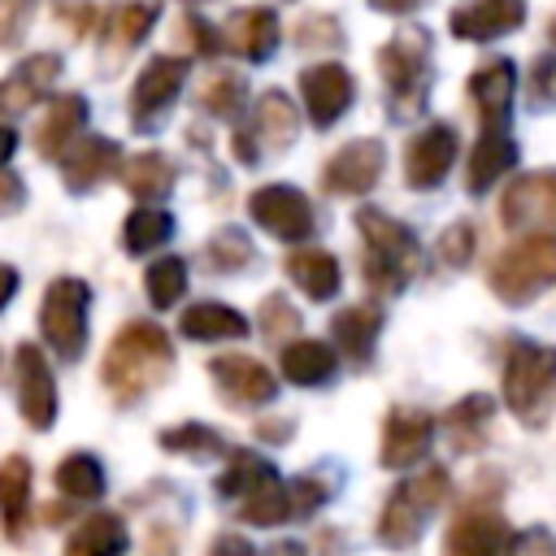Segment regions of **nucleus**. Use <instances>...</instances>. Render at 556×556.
I'll use <instances>...</instances> for the list:
<instances>
[{
  "instance_id": "ddd939ff",
  "label": "nucleus",
  "mask_w": 556,
  "mask_h": 556,
  "mask_svg": "<svg viewBox=\"0 0 556 556\" xmlns=\"http://www.w3.org/2000/svg\"><path fill=\"white\" fill-rule=\"evenodd\" d=\"M13 365H17V413L26 417L30 430H48L56 421V382L43 352L35 343H22Z\"/></svg>"
},
{
  "instance_id": "a18cd8bd",
  "label": "nucleus",
  "mask_w": 556,
  "mask_h": 556,
  "mask_svg": "<svg viewBox=\"0 0 556 556\" xmlns=\"http://www.w3.org/2000/svg\"><path fill=\"white\" fill-rule=\"evenodd\" d=\"M321 504H326V482H317V478H295V482H287V517L304 521V517H313Z\"/></svg>"
},
{
  "instance_id": "1a4fd4ad",
  "label": "nucleus",
  "mask_w": 556,
  "mask_h": 556,
  "mask_svg": "<svg viewBox=\"0 0 556 556\" xmlns=\"http://www.w3.org/2000/svg\"><path fill=\"white\" fill-rule=\"evenodd\" d=\"M187 70L191 65L182 56H152L139 70V78L130 87V122H135V130H156L161 126V117L169 113V104L178 100V91L187 83Z\"/></svg>"
},
{
  "instance_id": "412c9836",
  "label": "nucleus",
  "mask_w": 556,
  "mask_h": 556,
  "mask_svg": "<svg viewBox=\"0 0 556 556\" xmlns=\"http://www.w3.org/2000/svg\"><path fill=\"white\" fill-rule=\"evenodd\" d=\"M526 22V0H473L452 13V35L469 43H491L500 35H513Z\"/></svg>"
},
{
  "instance_id": "49530a36",
  "label": "nucleus",
  "mask_w": 556,
  "mask_h": 556,
  "mask_svg": "<svg viewBox=\"0 0 556 556\" xmlns=\"http://www.w3.org/2000/svg\"><path fill=\"white\" fill-rule=\"evenodd\" d=\"M530 104L534 109H556V56L543 52L530 70Z\"/></svg>"
},
{
  "instance_id": "ea45409f",
  "label": "nucleus",
  "mask_w": 556,
  "mask_h": 556,
  "mask_svg": "<svg viewBox=\"0 0 556 556\" xmlns=\"http://www.w3.org/2000/svg\"><path fill=\"white\" fill-rule=\"evenodd\" d=\"M243 96H248V91H243V78H239V74H208L204 87L195 91L200 109L213 113V117H235L239 104H243Z\"/></svg>"
},
{
  "instance_id": "cd10ccee",
  "label": "nucleus",
  "mask_w": 556,
  "mask_h": 556,
  "mask_svg": "<svg viewBox=\"0 0 556 556\" xmlns=\"http://www.w3.org/2000/svg\"><path fill=\"white\" fill-rule=\"evenodd\" d=\"M339 361L330 352V343L321 339H295L282 348V378L295 387H326L334 378Z\"/></svg>"
},
{
  "instance_id": "bb28decb",
  "label": "nucleus",
  "mask_w": 556,
  "mask_h": 556,
  "mask_svg": "<svg viewBox=\"0 0 556 556\" xmlns=\"http://www.w3.org/2000/svg\"><path fill=\"white\" fill-rule=\"evenodd\" d=\"M282 269H287V278L308 295V300H330L334 291H339V261L330 256V252H321V248H300V252H291L287 261H282Z\"/></svg>"
},
{
  "instance_id": "39448f33",
  "label": "nucleus",
  "mask_w": 556,
  "mask_h": 556,
  "mask_svg": "<svg viewBox=\"0 0 556 556\" xmlns=\"http://www.w3.org/2000/svg\"><path fill=\"white\" fill-rule=\"evenodd\" d=\"M378 70H382L387 91H391V113H400V117L421 113L426 83H430V35L413 22L400 26V35L382 43Z\"/></svg>"
},
{
  "instance_id": "4c0bfd02",
  "label": "nucleus",
  "mask_w": 556,
  "mask_h": 556,
  "mask_svg": "<svg viewBox=\"0 0 556 556\" xmlns=\"http://www.w3.org/2000/svg\"><path fill=\"white\" fill-rule=\"evenodd\" d=\"M239 517L248 521V526H278V521H291L287 517V482L274 473V478H265L256 491H248L243 500H239Z\"/></svg>"
},
{
  "instance_id": "393cba45",
  "label": "nucleus",
  "mask_w": 556,
  "mask_h": 556,
  "mask_svg": "<svg viewBox=\"0 0 556 556\" xmlns=\"http://www.w3.org/2000/svg\"><path fill=\"white\" fill-rule=\"evenodd\" d=\"M156 17H161V0H117L104 13V48L126 56L135 43H143V35L156 26Z\"/></svg>"
},
{
  "instance_id": "c03bdc74",
  "label": "nucleus",
  "mask_w": 556,
  "mask_h": 556,
  "mask_svg": "<svg viewBox=\"0 0 556 556\" xmlns=\"http://www.w3.org/2000/svg\"><path fill=\"white\" fill-rule=\"evenodd\" d=\"M256 326H261L265 339H282V334H295V330H300V313H295L282 295H265Z\"/></svg>"
},
{
  "instance_id": "13d9d810",
  "label": "nucleus",
  "mask_w": 556,
  "mask_h": 556,
  "mask_svg": "<svg viewBox=\"0 0 556 556\" xmlns=\"http://www.w3.org/2000/svg\"><path fill=\"white\" fill-rule=\"evenodd\" d=\"M552 43H556V22H552Z\"/></svg>"
},
{
  "instance_id": "c9c22d12",
  "label": "nucleus",
  "mask_w": 556,
  "mask_h": 556,
  "mask_svg": "<svg viewBox=\"0 0 556 556\" xmlns=\"http://www.w3.org/2000/svg\"><path fill=\"white\" fill-rule=\"evenodd\" d=\"M278 469L269 465V460H261L256 452H248V447H239V452H230V465H226V473H217V495L222 500H243L248 491H256L265 478H274Z\"/></svg>"
},
{
  "instance_id": "6e6552de",
  "label": "nucleus",
  "mask_w": 556,
  "mask_h": 556,
  "mask_svg": "<svg viewBox=\"0 0 556 556\" xmlns=\"http://www.w3.org/2000/svg\"><path fill=\"white\" fill-rule=\"evenodd\" d=\"M500 222L508 230L556 235V169H530V174H521L504 191V200H500Z\"/></svg>"
},
{
  "instance_id": "c756f323",
  "label": "nucleus",
  "mask_w": 556,
  "mask_h": 556,
  "mask_svg": "<svg viewBox=\"0 0 556 556\" xmlns=\"http://www.w3.org/2000/svg\"><path fill=\"white\" fill-rule=\"evenodd\" d=\"M130 547L126 521L113 513H91L65 543V556H122Z\"/></svg>"
},
{
  "instance_id": "f704fd0d",
  "label": "nucleus",
  "mask_w": 556,
  "mask_h": 556,
  "mask_svg": "<svg viewBox=\"0 0 556 556\" xmlns=\"http://www.w3.org/2000/svg\"><path fill=\"white\" fill-rule=\"evenodd\" d=\"M56 491L65 500H100L104 495V469L91 452H70L56 465Z\"/></svg>"
},
{
  "instance_id": "dca6fc26",
  "label": "nucleus",
  "mask_w": 556,
  "mask_h": 556,
  "mask_svg": "<svg viewBox=\"0 0 556 556\" xmlns=\"http://www.w3.org/2000/svg\"><path fill=\"white\" fill-rule=\"evenodd\" d=\"M517 547H521L517 530H513L500 513L478 508V513H465V517L447 530L443 556H517Z\"/></svg>"
},
{
  "instance_id": "a211bd4d",
  "label": "nucleus",
  "mask_w": 556,
  "mask_h": 556,
  "mask_svg": "<svg viewBox=\"0 0 556 556\" xmlns=\"http://www.w3.org/2000/svg\"><path fill=\"white\" fill-rule=\"evenodd\" d=\"M208 378H213V387L230 400V404H269L274 400V391H278V382H274V374L261 365V361H252V356H213L208 361Z\"/></svg>"
},
{
  "instance_id": "4be33fe9",
  "label": "nucleus",
  "mask_w": 556,
  "mask_h": 556,
  "mask_svg": "<svg viewBox=\"0 0 556 556\" xmlns=\"http://www.w3.org/2000/svg\"><path fill=\"white\" fill-rule=\"evenodd\" d=\"M513 87H517V70L513 61H486L469 74V96L478 104V117L486 122V130H495L508 109H513Z\"/></svg>"
},
{
  "instance_id": "72a5a7b5",
  "label": "nucleus",
  "mask_w": 556,
  "mask_h": 556,
  "mask_svg": "<svg viewBox=\"0 0 556 556\" xmlns=\"http://www.w3.org/2000/svg\"><path fill=\"white\" fill-rule=\"evenodd\" d=\"M122 187L139 200L148 195H165L174 187V165L161 156V152H135L126 165H122Z\"/></svg>"
},
{
  "instance_id": "aec40b11",
  "label": "nucleus",
  "mask_w": 556,
  "mask_h": 556,
  "mask_svg": "<svg viewBox=\"0 0 556 556\" xmlns=\"http://www.w3.org/2000/svg\"><path fill=\"white\" fill-rule=\"evenodd\" d=\"M117 169H122V148L113 139H104V135H87V139L70 143V152L61 156V178H65V187L74 195L91 191L96 182H104Z\"/></svg>"
},
{
  "instance_id": "f3484780",
  "label": "nucleus",
  "mask_w": 556,
  "mask_h": 556,
  "mask_svg": "<svg viewBox=\"0 0 556 556\" xmlns=\"http://www.w3.org/2000/svg\"><path fill=\"white\" fill-rule=\"evenodd\" d=\"M430 434H434V417L421 408H391L382 421V469H413L426 452H430Z\"/></svg>"
},
{
  "instance_id": "4d7b16f0",
  "label": "nucleus",
  "mask_w": 556,
  "mask_h": 556,
  "mask_svg": "<svg viewBox=\"0 0 556 556\" xmlns=\"http://www.w3.org/2000/svg\"><path fill=\"white\" fill-rule=\"evenodd\" d=\"M274 556H304V552H300V547H295V543H282V547H278V552H274Z\"/></svg>"
},
{
  "instance_id": "0eeeda50",
  "label": "nucleus",
  "mask_w": 556,
  "mask_h": 556,
  "mask_svg": "<svg viewBox=\"0 0 556 556\" xmlns=\"http://www.w3.org/2000/svg\"><path fill=\"white\" fill-rule=\"evenodd\" d=\"M87 313H91V287L83 278H56L43 291L39 304V330L52 343L61 361H78L87 348Z\"/></svg>"
},
{
  "instance_id": "f257e3e1",
  "label": "nucleus",
  "mask_w": 556,
  "mask_h": 556,
  "mask_svg": "<svg viewBox=\"0 0 556 556\" xmlns=\"http://www.w3.org/2000/svg\"><path fill=\"white\" fill-rule=\"evenodd\" d=\"M169 365H174V343H169V334H165L161 326H152V321H126V326L113 334L109 352H104L100 378H104V387H109L122 404H135V400L148 395L156 382H165Z\"/></svg>"
},
{
  "instance_id": "37998d69",
  "label": "nucleus",
  "mask_w": 556,
  "mask_h": 556,
  "mask_svg": "<svg viewBox=\"0 0 556 556\" xmlns=\"http://www.w3.org/2000/svg\"><path fill=\"white\" fill-rule=\"evenodd\" d=\"M439 256L452 265V269H465L469 265V256H473V248H478V235H473V222H452L443 235H439Z\"/></svg>"
},
{
  "instance_id": "864d4df0",
  "label": "nucleus",
  "mask_w": 556,
  "mask_h": 556,
  "mask_svg": "<svg viewBox=\"0 0 556 556\" xmlns=\"http://www.w3.org/2000/svg\"><path fill=\"white\" fill-rule=\"evenodd\" d=\"M287 430H291V421H265V426H256V434H265L269 443H282Z\"/></svg>"
},
{
  "instance_id": "473e14b6",
  "label": "nucleus",
  "mask_w": 556,
  "mask_h": 556,
  "mask_svg": "<svg viewBox=\"0 0 556 556\" xmlns=\"http://www.w3.org/2000/svg\"><path fill=\"white\" fill-rule=\"evenodd\" d=\"M491 413H495V400H486V395H465L456 408H447V413H443V426H447V434H452V447H456V452L482 447V443H486L482 430H486Z\"/></svg>"
},
{
  "instance_id": "7ed1b4c3",
  "label": "nucleus",
  "mask_w": 556,
  "mask_h": 556,
  "mask_svg": "<svg viewBox=\"0 0 556 556\" xmlns=\"http://www.w3.org/2000/svg\"><path fill=\"white\" fill-rule=\"evenodd\" d=\"M556 395V348L517 339L504 356V404L517 421L543 426Z\"/></svg>"
},
{
  "instance_id": "e433bc0d",
  "label": "nucleus",
  "mask_w": 556,
  "mask_h": 556,
  "mask_svg": "<svg viewBox=\"0 0 556 556\" xmlns=\"http://www.w3.org/2000/svg\"><path fill=\"white\" fill-rule=\"evenodd\" d=\"M169 235H174V217L161 213V208H135V213L122 222V243H126V252H135V256L156 252Z\"/></svg>"
},
{
  "instance_id": "603ef678",
  "label": "nucleus",
  "mask_w": 556,
  "mask_h": 556,
  "mask_svg": "<svg viewBox=\"0 0 556 556\" xmlns=\"http://www.w3.org/2000/svg\"><path fill=\"white\" fill-rule=\"evenodd\" d=\"M13 295H17V269L0 261V308H4V304H9Z\"/></svg>"
},
{
  "instance_id": "6e6d98bb",
  "label": "nucleus",
  "mask_w": 556,
  "mask_h": 556,
  "mask_svg": "<svg viewBox=\"0 0 556 556\" xmlns=\"http://www.w3.org/2000/svg\"><path fill=\"white\" fill-rule=\"evenodd\" d=\"M13 148H17V130H9V126H0V165L13 156Z\"/></svg>"
},
{
  "instance_id": "f03ea898",
  "label": "nucleus",
  "mask_w": 556,
  "mask_h": 556,
  "mask_svg": "<svg viewBox=\"0 0 556 556\" xmlns=\"http://www.w3.org/2000/svg\"><path fill=\"white\" fill-rule=\"evenodd\" d=\"M356 226H361V243H365V261H361L365 282L378 295L404 291V282L421 265V248H417L413 230L404 222L387 217L382 208H361L356 213Z\"/></svg>"
},
{
  "instance_id": "5fc2aeb1",
  "label": "nucleus",
  "mask_w": 556,
  "mask_h": 556,
  "mask_svg": "<svg viewBox=\"0 0 556 556\" xmlns=\"http://www.w3.org/2000/svg\"><path fill=\"white\" fill-rule=\"evenodd\" d=\"M374 9H382V13H408V9H417V0H369Z\"/></svg>"
},
{
  "instance_id": "9b49d317",
  "label": "nucleus",
  "mask_w": 556,
  "mask_h": 556,
  "mask_svg": "<svg viewBox=\"0 0 556 556\" xmlns=\"http://www.w3.org/2000/svg\"><path fill=\"white\" fill-rule=\"evenodd\" d=\"M248 213L261 230H269L274 239H308L313 235V204L304 191L287 187V182H269V187H256L248 195Z\"/></svg>"
},
{
  "instance_id": "9d476101",
  "label": "nucleus",
  "mask_w": 556,
  "mask_h": 556,
  "mask_svg": "<svg viewBox=\"0 0 556 556\" xmlns=\"http://www.w3.org/2000/svg\"><path fill=\"white\" fill-rule=\"evenodd\" d=\"M295 130H300V117L287 91H261L252 109V126L235 135V152L243 165H252L261 152H287L295 143Z\"/></svg>"
},
{
  "instance_id": "423d86ee",
  "label": "nucleus",
  "mask_w": 556,
  "mask_h": 556,
  "mask_svg": "<svg viewBox=\"0 0 556 556\" xmlns=\"http://www.w3.org/2000/svg\"><path fill=\"white\" fill-rule=\"evenodd\" d=\"M486 282L504 304L534 300L543 287L556 282V235H526L513 248H504L486 269Z\"/></svg>"
},
{
  "instance_id": "4468645a",
  "label": "nucleus",
  "mask_w": 556,
  "mask_h": 556,
  "mask_svg": "<svg viewBox=\"0 0 556 556\" xmlns=\"http://www.w3.org/2000/svg\"><path fill=\"white\" fill-rule=\"evenodd\" d=\"M300 96H304V109H308L313 126L326 130V126H334L352 109L356 83H352V74L339 61H321V65H308L300 74Z\"/></svg>"
},
{
  "instance_id": "7c9ffc66",
  "label": "nucleus",
  "mask_w": 556,
  "mask_h": 556,
  "mask_svg": "<svg viewBox=\"0 0 556 556\" xmlns=\"http://www.w3.org/2000/svg\"><path fill=\"white\" fill-rule=\"evenodd\" d=\"M182 334L187 339H195V343H213V339H243L248 334V317L239 313V308H226V304H213V300H204V304H191L187 313H182Z\"/></svg>"
},
{
  "instance_id": "a878e982",
  "label": "nucleus",
  "mask_w": 556,
  "mask_h": 556,
  "mask_svg": "<svg viewBox=\"0 0 556 556\" xmlns=\"http://www.w3.org/2000/svg\"><path fill=\"white\" fill-rule=\"evenodd\" d=\"M87 122V100L83 96H56L48 117L35 130V148L43 161H61L70 152V139L78 135V126Z\"/></svg>"
},
{
  "instance_id": "2f4dec72",
  "label": "nucleus",
  "mask_w": 556,
  "mask_h": 556,
  "mask_svg": "<svg viewBox=\"0 0 556 556\" xmlns=\"http://www.w3.org/2000/svg\"><path fill=\"white\" fill-rule=\"evenodd\" d=\"M26 504H30V460L26 456H4L0 460V513H4L9 539L22 534Z\"/></svg>"
},
{
  "instance_id": "5701e85b",
  "label": "nucleus",
  "mask_w": 556,
  "mask_h": 556,
  "mask_svg": "<svg viewBox=\"0 0 556 556\" xmlns=\"http://www.w3.org/2000/svg\"><path fill=\"white\" fill-rule=\"evenodd\" d=\"M222 43L243 52L248 61H269L274 48H278V17L274 9H239L226 17V30H222Z\"/></svg>"
},
{
  "instance_id": "6ab92c4d",
  "label": "nucleus",
  "mask_w": 556,
  "mask_h": 556,
  "mask_svg": "<svg viewBox=\"0 0 556 556\" xmlns=\"http://www.w3.org/2000/svg\"><path fill=\"white\" fill-rule=\"evenodd\" d=\"M61 78V56L56 52H30L17 61V70L0 83V113L17 117L26 113L35 100H43L52 91V83Z\"/></svg>"
},
{
  "instance_id": "79ce46f5",
  "label": "nucleus",
  "mask_w": 556,
  "mask_h": 556,
  "mask_svg": "<svg viewBox=\"0 0 556 556\" xmlns=\"http://www.w3.org/2000/svg\"><path fill=\"white\" fill-rule=\"evenodd\" d=\"M204 256H208V265L213 269H243L248 261H252V243L243 239V230H235V226H226V230H217L208 243H204Z\"/></svg>"
},
{
  "instance_id": "3c124183",
  "label": "nucleus",
  "mask_w": 556,
  "mask_h": 556,
  "mask_svg": "<svg viewBox=\"0 0 556 556\" xmlns=\"http://www.w3.org/2000/svg\"><path fill=\"white\" fill-rule=\"evenodd\" d=\"M208 556H256V552H252V543L239 539V534H217L213 547H208Z\"/></svg>"
},
{
  "instance_id": "2eb2a0df",
  "label": "nucleus",
  "mask_w": 556,
  "mask_h": 556,
  "mask_svg": "<svg viewBox=\"0 0 556 556\" xmlns=\"http://www.w3.org/2000/svg\"><path fill=\"white\" fill-rule=\"evenodd\" d=\"M456 152H460V139H456L452 126H443V122L426 126V130L408 143V152H404V182H408L413 191L439 187V182L447 178Z\"/></svg>"
},
{
  "instance_id": "f8f14e48",
  "label": "nucleus",
  "mask_w": 556,
  "mask_h": 556,
  "mask_svg": "<svg viewBox=\"0 0 556 556\" xmlns=\"http://www.w3.org/2000/svg\"><path fill=\"white\" fill-rule=\"evenodd\" d=\"M382 165H387L382 139H352V143H343V148L326 161L321 187H326L330 195H361V191H369V187L382 178Z\"/></svg>"
},
{
  "instance_id": "09e8293b",
  "label": "nucleus",
  "mask_w": 556,
  "mask_h": 556,
  "mask_svg": "<svg viewBox=\"0 0 556 556\" xmlns=\"http://www.w3.org/2000/svg\"><path fill=\"white\" fill-rule=\"evenodd\" d=\"M22 200H26V187H22V178H17V174H9V169L0 165V217L17 213V208H22Z\"/></svg>"
},
{
  "instance_id": "20e7f679",
  "label": "nucleus",
  "mask_w": 556,
  "mask_h": 556,
  "mask_svg": "<svg viewBox=\"0 0 556 556\" xmlns=\"http://www.w3.org/2000/svg\"><path fill=\"white\" fill-rule=\"evenodd\" d=\"M447 491H452V482H447V469H439V465L404 478L387 495V508H382V521H378V539L387 547H413L421 539V526L447 500Z\"/></svg>"
},
{
  "instance_id": "bf43d9fd",
  "label": "nucleus",
  "mask_w": 556,
  "mask_h": 556,
  "mask_svg": "<svg viewBox=\"0 0 556 556\" xmlns=\"http://www.w3.org/2000/svg\"><path fill=\"white\" fill-rule=\"evenodd\" d=\"M187 4H200V0H187Z\"/></svg>"
},
{
  "instance_id": "b1692460",
  "label": "nucleus",
  "mask_w": 556,
  "mask_h": 556,
  "mask_svg": "<svg viewBox=\"0 0 556 556\" xmlns=\"http://www.w3.org/2000/svg\"><path fill=\"white\" fill-rule=\"evenodd\" d=\"M513 161H517V143H513L508 135H500V130H486V135L469 148L465 191H469V195L491 191V187L504 178V169H513Z\"/></svg>"
},
{
  "instance_id": "58836bf2",
  "label": "nucleus",
  "mask_w": 556,
  "mask_h": 556,
  "mask_svg": "<svg viewBox=\"0 0 556 556\" xmlns=\"http://www.w3.org/2000/svg\"><path fill=\"white\" fill-rule=\"evenodd\" d=\"M143 287H148L152 308L178 304V295L187 291V261H182V256H161V261H152L148 274H143Z\"/></svg>"
},
{
  "instance_id": "c85d7f7f",
  "label": "nucleus",
  "mask_w": 556,
  "mask_h": 556,
  "mask_svg": "<svg viewBox=\"0 0 556 556\" xmlns=\"http://www.w3.org/2000/svg\"><path fill=\"white\" fill-rule=\"evenodd\" d=\"M378 326H382V313H378L374 304H352V308L334 313L330 334H334L339 352L361 365V361H369V352H374V343H378Z\"/></svg>"
},
{
  "instance_id": "a19ab883",
  "label": "nucleus",
  "mask_w": 556,
  "mask_h": 556,
  "mask_svg": "<svg viewBox=\"0 0 556 556\" xmlns=\"http://www.w3.org/2000/svg\"><path fill=\"white\" fill-rule=\"evenodd\" d=\"M161 447L165 452H191V456H222L226 452V443H222V434L217 430H208V426H169V430H161Z\"/></svg>"
},
{
  "instance_id": "de8ad7c7",
  "label": "nucleus",
  "mask_w": 556,
  "mask_h": 556,
  "mask_svg": "<svg viewBox=\"0 0 556 556\" xmlns=\"http://www.w3.org/2000/svg\"><path fill=\"white\" fill-rule=\"evenodd\" d=\"M182 39H187V43H191V52H200V56L222 52V35H217L204 17H187V22H182Z\"/></svg>"
},
{
  "instance_id": "8fccbe9b",
  "label": "nucleus",
  "mask_w": 556,
  "mask_h": 556,
  "mask_svg": "<svg viewBox=\"0 0 556 556\" xmlns=\"http://www.w3.org/2000/svg\"><path fill=\"white\" fill-rule=\"evenodd\" d=\"M61 13H70L74 35H87L96 26V4L91 0H61Z\"/></svg>"
}]
</instances>
